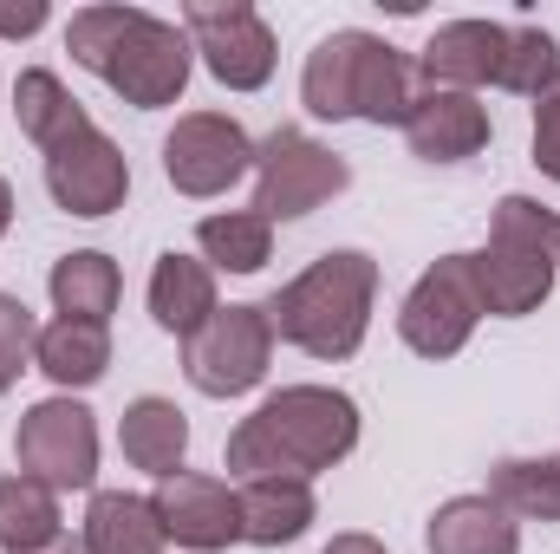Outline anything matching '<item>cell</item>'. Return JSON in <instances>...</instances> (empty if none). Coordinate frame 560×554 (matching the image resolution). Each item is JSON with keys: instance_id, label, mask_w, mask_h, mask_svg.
Returning a JSON list of instances; mask_svg holds the SVG:
<instances>
[{"instance_id": "6da1fadb", "label": "cell", "mask_w": 560, "mask_h": 554, "mask_svg": "<svg viewBox=\"0 0 560 554\" xmlns=\"http://www.w3.org/2000/svg\"><path fill=\"white\" fill-rule=\"evenodd\" d=\"M66 53L98 72L125 105L138 112H163L183 99L189 85V33L176 20H156L143 7H125V0H98V7H79L66 20Z\"/></svg>"}, {"instance_id": "7a4b0ae2", "label": "cell", "mask_w": 560, "mask_h": 554, "mask_svg": "<svg viewBox=\"0 0 560 554\" xmlns=\"http://www.w3.org/2000/svg\"><path fill=\"white\" fill-rule=\"evenodd\" d=\"M359 450V405L332 385H280L229 430V470L242 483L255 476H300L346 463Z\"/></svg>"}, {"instance_id": "3957f363", "label": "cell", "mask_w": 560, "mask_h": 554, "mask_svg": "<svg viewBox=\"0 0 560 554\" xmlns=\"http://www.w3.org/2000/svg\"><path fill=\"white\" fill-rule=\"evenodd\" d=\"M423 79L418 59L398 53L392 39L365 33V26H339L326 33L306 66H300V105L319 118V125H405V112L418 105Z\"/></svg>"}, {"instance_id": "277c9868", "label": "cell", "mask_w": 560, "mask_h": 554, "mask_svg": "<svg viewBox=\"0 0 560 554\" xmlns=\"http://www.w3.org/2000/svg\"><path fill=\"white\" fill-rule=\"evenodd\" d=\"M372 300H378V262L365 249H332L268 300V320L275 339L300 346L306 359H352L372 333Z\"/></svg>"}, {"instance_id": "5b68a950", "label": "cell", "mask_w": 560, "mask_h": 554, "mask_svg": "<svg viewBox=\"0 0 560 554\" xmlns=\"http://www.w3.org/2000/svg\"><path fill=\"white\" fill-rule=\"evenodd\" d=\"M476 268V300L495 320L535 313L560 275V216L535 196H502L489 216V249L469 255Z\"/></svg>"}, {"instance_id": "8992f818", "label": "cell", "mask_w": 560, "mask_h": 554, "mask_svg": "<svg viewBox=\"0 0 560 554\" xmlns=\"http://www.w3.org/2000/svg\"><path fill=\"white\" fill-rule=\"evenodd\" d=\"M275 346L280 339H275L268 307H255V300L215 307L209 326H196V333L183 339V372H189V385H196L202 399H242V392H255V385L268 379Z\"/></svg>"}, {"instance_id": "52a82bcc", "label": "cell", "mask_w": 560, "mask_h": 554, "mask_svg": "<svg viewBox=\"0 0 560 554\" xmlns=\"http://www.w3.org/2000/svg\"><path fill=\"white\" fill-rule=\"evenodd\" d=\"M346 183H352V163H346L332 143H319L313 131H300V125H280L275 138L255 143V209H261L268 222H300V216H313V209L332 203Z\"/></svg>"}, {"instance_id": "ba28073f", "label": "cell", "mask_w": 560, "mask_h": 554, "mask_svg": "<svg viewBox=\"0 0 560 554\" xmlns=\"http://www.w3.org/2000/svg\"><path fill=\"white\" fill-rule=\"evenodd\" d=\"M13 463L20 476L46 483L52 496H72V489H92L98 483V417L79 399H39L26 405L20 430H13Z\"/></svg>"}, {"instance_id": "9c48e42d", "label": "cell", "mask_w": 560, "mask_h": 554, "mask_svg": "<svg viewBox=\"0 0 560 554\" xmlns=\"http://www.w3.org/2000/svg\"><path fill=\"white\" fill-rule=\"evenodd\" d=\"M183 33H189V53L209 66L215 85L261 92L275 79L280 39L261 20V7H248V0H189L183 7Z\"/></svg>"}, {"instance_id": "30bf717a", "label": "cell", "mask_w": 560, "mask_h": 554, "mask_svg": "<svg viewBox=\"0 0 560 554\" xmlns=\"http://www.w3.org/2000/svg\"><path fill=\"white\" fill-rule=\"evenodd\" d=\"M476 320H482V300H476V268H469V255H443V262H430V268L411 280V293H405V307H398V339H405L418 359H456V353L469 346Z\"/></svg>"}, {"instance_id": "8fae6325", "label": "cell", "mask_w": 560, "mask_h": 554, "mask_svg": "<svg viewBox=\"0 0 560 554\" xmlns=\"http://www.w3.org/2000/svg\"><path fill=\"white\" fill-rule=\"evenodd\" d=\"M163 176L176 196L209 203L229 196L242 176H255V138L229 118V112H189L176 118V131L163 138Z\"/></svg>"}, {"instance_id": "7c38bea8", "label": "cell", "mask_w": 560, "mask_h": 554, "mask_svg": "<svg viewBox=\"0 0 560 554\" xmlns=\"http://www.w3.org/2000/svg\"><path fill=\"white\" fill-rule=\"evenodd\" d=\"M46 196H52L66 216L98 222V216L125 209V196H131V163H125L118 143L92 125V131L66 138L59 150H46Z\"/></svg>"}, {"instance_id": "4fadbf2b", "label": "cell", "mask_w": 560, "mask_h": 554, "mask_svg": "<svg viewBox=\"0 0 560 554\" xmlns=\"http://www.w3.org/2000/svg\"><path fill=\"white\" fill-rule=\"evenodd\" d=\"M156 522L176 549L189 554H215L229 542H242V489H229L222 476H202V470H176L156 483Z\"/></svg>"}, {"instance_id": "5bb4252c", "label": "cell", "mask_w": 560, "mask_h": 554, "mask_svg": "<svg viewBox=\"0 0 560 554\" xmlns=\"http://www.w3.org/2000/svg\"><path fill=\"white\" fill-rule=\"evenodd\" d=\"M398 131L411 143V157H423V163H463V157L489 150V138H495L489 105L476 92H450V85H423Z\"/></svg>"}, {"instance_id": "9a60e30c", "label": "cell", "mask_w": 560, "mask_h": 554, "mask_svg": "<svg viewBox=\"0 0 560 554\" xmlns=\"http://www.w3.org/2000/svg\"><path fill=\"white\" fill-rule=\"evenodd\" d=\"M502 20H450L430 33V46L418 53V79L423 85H450V92H476L495 85L502 66Z\"/></svg>"}, {"instance_id": "2e32d148", "label": "cell", "mask_w": 560, "mask_h": 554, "mask_svg": "<svg viewBox=\"0 0 560 554\" xmlns=\"http://www.w3.org/2000/svg\"><path fill=\"white\" fill-rule=\"evenodd\" d=\"M430 554H522V522L495 496H450L423 522Z\"/></svg>"}, {"instance_id": "e0dca14e", "label": "cell", "mask_w": 560, "mask_h": 554, "mask_svg": "<svg viewBox=\"0 0 560 554\" xmlns=\"http://www.w3.org/2000/svg\"><path fill=\"white\" fill-rule=\"evenodd\" d=\"M118 450H125V463L143 470V476H176L183 470V457H189V417L176 412V399H156V392H143L125 405L118 417Z\"/></svg>"}, {"instance_id": "ac0fdd59", "label": "cell", "mask_w": 560, "mask_h": 554, "mask_svg": "<svg viewBox=\"0 0 560 554\" xmlns=\"http://www.w3.org/2000/svg\"><path fill=\"white\" fill-rule=\"evenodd\" d=\"M150 320L163 326V333H176V339H189L196 326H209V313L222 307L215 300V268L209 262H196V255H156V268H150Z\"/></svg>"}, {"instance_id": "d6986e66", "label": "cell", "mask_w": 560, "mask_h": 554, "mask_svg": "<svg viewBox=\"0 0 560 554\" xmlns=\"http://www.w3.org/2000/svg\"><path fill=\"white\" fill-rule=\"evenodd\" d=\"M33 366L72 399V392H92L105 372H112V326H92V320H52L39 326L33 339Z\"/></svg>"}, {"instance_id": "ffe728a7", "label": "cell", "mask_w": 560, "mask_h": 554, "mask_svg": "<svg viewBox=\"0 0 560 554\" xmlns=\"http://www.w3.org/2000/svg\"><path fill=\"white\" fill-rule=\"evenodd\" d=\"M319 503H313V483L300 476H255L242 483V542L255 549H287L313 529Z\"/></svg>"}, {"instance_id": "44dd1931", "label": "cell", "mask_w": 560, "mask_h": 554, "mask_svg": "<svg viewBox=\"0 0 560 554\" xmlns=\"http://www.w3.org/2000/svg\"><path fill=\"white\" fill-rule=\"evenodd\" d=\"M46 293H52V313H59V320H92V326H105V320L118 313V300H125V275H118V262H112L105 249H72V255L52 262Z\"/></svg>"}, {"instance_id": "7402d4cb", "label": "cell", "mask_w": 560, "mask_h": 554, "mask_svg": "<svg viewBox=\"0 0 560 554\" xmlns=\"http://www.w3.org/2000/svg\"><path fill=\"white\" fill-rule=\"evenodd\" d=\"M85 554H163V522H156V503L131 496V489H92L85 503Z\"/></svg>"}, {"instance_id": "603a6c76", "label": "cell", "mask_w": 560, "mask_h": 554, "mask_svg": "<svg viewBox=\"0 0 560 554\" xmlns=\"http://www.w3.org/2000/svg\"><path fill=\"white\" fill-rule=\"evenodd\" d=\"M13 118H20V131L39 143V150H59L66 138L92 131V112H85V105L66 92V79L46 72V66H26V72L13 79Z\"/></svg>"}, {"instance_id": "cb8c5ba5", "label": "cell", "mask_w": 560, "mask_h": 554, "mask_svg": "<svg viewBox=\"0 0 560 554\" xmlns=\"http://www.w3.org/2000/svg\"><path fill=\"white\" fill-rule=\"evenodd\" d=\"M196 249L215 275H261L275 255V222L261 209H222L196 222Z\"/></svg>"}, {"instance_id": "d4e9b609", "label": "cell", "mask_w": 560, "mask_h": 554, "mask_svg": "<svg viewBox=\"0 0 560 554\" xmlns=\"http://www.w3.org/2000/svg\"><path fill=\"white\" fill-rule=\"evenodd\" d=\"M515 522H560V450L548 457H502L489 470V489Z\"/></svg>"}, {"instance_id": "484cf974", "label": "cell", "mask_w": 560, "mask_h": 554, "mask_svg": "<svg viewBox=\"0 0 560 554\" xmlns=\"http://www.w3.org/2000/svg\"><path fill=\"white\" fill-rule=\"evenodd\" d=\"M59 535V496L33 476H0V554H39Z\"/></svg>"}, {"instance_id": "4316f807", "label": "cell", "mask_w": 560, "mask_h": 554, "mask_svg": "<svg viewBox=\"0 0 560 554\" xmlns=\"http://www.w3.org/2000/svg\"><path fill=\"white\" fill-rule=\"evenodd\" d=\"M495 85L515 92V99H541L560 85V39L535 20H515L502 33V66H495Z\"/></svg>"}, {"instance_id": "83f0119b", "label": "cell", "mask_w": 560, "mask_h": 554, "mask_svg": "<svg viewBox=\"0 0 560 554\" xmlns=\"http://www.w3.org/2000/svg\"><path fill=\"white\" fill-rule=\"evenodd\" d=\"M33 339H39V320L26 313L20 293H0V399L20 385V372L33 366Z\"/></svg>"}, {"instance_id": "f1b7e54d", "label": "cell", "mask_w": 560, "mask_h": 554, "mask_svg": "<svg viewBox=\"0 0 560 554\" xmlns=\"http://www.w3.org/2000/svg\"><path fill=\"white\" fill-rule=\"evenodd\" d=\"M535 170L560 183V85L535 99Z\"/></svg>"}, {"instance_id": "f546056e", "label": "cell", "mask_w": 560, "mask_h": 554, "mask_svg": "<svg viewBox=\"0 0 560 554\" xmlns=\"http://www.w3.org/2000/svg\"><path fill=\"white\" fill-rule=\"evenodd\" d=\"M52 20V7L46 0H20V7H0V33L7 39H26V33H39Z\"/></svg>"}, {"instance_id": "4dcf8cb0", "label": "cell", "mask_w": 560, "mask_h": 554, "mask_svg": "<svg viewBox=\"0 0 560 554\" xmlns=\"http://www.w3.org/2000/svg\"><path fill=\"white\" fill-rule=\"evenodd\" d=\"M319 554H392V549H385L378 535H359V529H346V535H332Z\"/></svg>"}, {"instance_id": "1f68e13d", "label": "cell", "mask_w": 560, "mask_h": 554, "mask_svg": "<svg viewBox=\"0 0 560 554\" xmlns=\"http://www.w3.org/2000/svg\"><path fill=\"white\" fill-rule=\"evenodd\" d=\"M7 229H13V183L0 176V235H7Z\"/></svg>"}, {"instance_id": "d6a6232c", "label": "cell", "mask_w": 560, "mask_h": 554, "mask_svg": "<svg viewBox=\"0 0 560 554\" xmlns=\"http://www.w3.org/2000/svg\"><path fill=\"white\" fill-rule=\"evenodd\" d=\"M39 554H85V542H66V535H59L52 549H39Z\"/></svg>"}]
</instances>
